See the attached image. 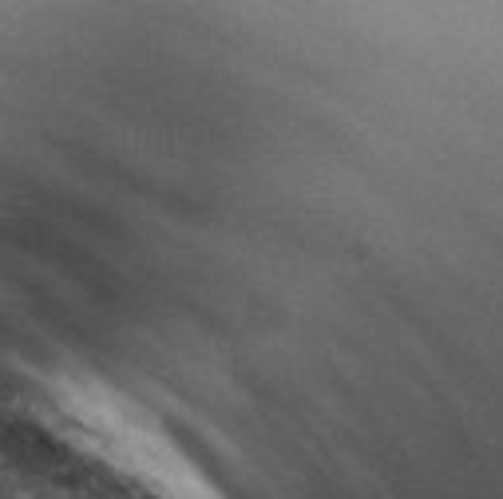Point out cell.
<instances>
[{"instance_id":"6da1fadb","label":"cell","mask_w":503,"mask_h":499,"mask_svg":"<svg viewBox=\"0 0 503 499\" xmlns=\"http://www.w3.org/2000/svg\"><path fill=\"white\" fill-rule=\"evenodd\" d=\"M79 404H83V416H87L91 432L107 444V452L131 476H139L151 492H159L167 499H218L214 488L206 484V476L143 412H135L131 404L115 400L111 392L107 396H87Z\"/></svg>"}]
</instances>
